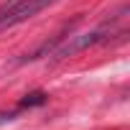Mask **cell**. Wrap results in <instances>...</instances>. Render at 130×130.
<instances>
[{"label":"cell","mask_w":130,"mask_h":130,"mask_svg":"<svg viewBox=\"0 0 130 130\" xmlns=\"http://www.w3.org/2000/svg\"><path fill=\"white\" fill-rule=\"evenodd\" d=\"M115 23H117V21H110V23H102L100 28H94V31H89V33L69 36L67 41L54 51V56H56V59H67V56H74L77 51H84V48L107 43V41H112V36H125V28H115Z\"/></svg>","instance_id":"6da1fadb"},{"label":"cell","mask_w":130,"mask_h":130,"mask_svg":"<svg viewBox=\"0 0 130 130\" xmlns=\"http://www.w3.org/2000/svg\"><path fill=\"white\" fill-rule=\"evenodd\" d=\"M54 3H59V0H5L0 5V31L26 23L28 18L38 15L41 10L51 8Z\"/></svg>","instance_id":"7a4b0ae2"},{"label":"cell","mask_w":130,"mask_h":130,"mask_svg":"<svg viewBox=\"0 0 130 130\" xmlns=\"http://www.w3.org/2000/svg\"><path fill=\"white\" fill-rule=\"evenodd\" d=\"M79 21H82V15H77L72 23H67V26L59 31V33H54L51 38H46V41H43L38 48H33L31 54H26V56L21 59V64H26V61H38V59H43V56H54V51H56V48H59L64 41H67L69 36H72V31H74V26H77Z\"/></svg>","instance_id":"3957f363"},{"label":"cell","mask_w":130,"mask_h":130,"mask_svg":"<svg viewBox=\"0 0 130 130\" xmlns=\"http://www.w3.org/2000/svg\"><path fill=\"white\" fill-rule=\"evenodd\" d=\"M48 102V94L43 92V89H36V92H28V94H23V100L18 102V110L23 112V110H33V107H41V105H46Z\"/></svg>","instance_id":"277c9868"},{"label":"cell","mask_w":130,"mask_h":130,"mask_svg":"<svg viewBox=\"0 0 130 130\" xmlns=\"http://www.w3.org/2000/svg\"><path fill=\"white\" fill-rule=\"evenodd\" d=\"M21 110H10V112H0V122H8V120H15Z\"/></svg>","instance_id":"5b68a950"}]
</instances>
